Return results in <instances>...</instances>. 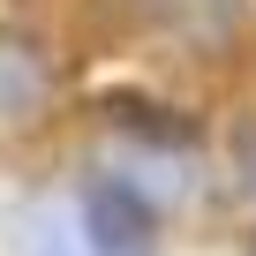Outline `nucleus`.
<instances>
[{
	"label": "nucleus",
	"instance_id": "obj_1",
	"mask_svg": "<svg viewBox=\"0 0 256 256\" xmlns=\"http://www.w3.org/2000/svg\"><path fill=\"white\" fill-rule=\"evenodd\" d=\"M76 226H83V256H158V204L120 174L83 181Z\"/></svg>",
	"mask_w": 256,
	"mask_h": 256
},
{
	"label": "nucleus",
	"instance_id": "obj_4",
	"mask_svg": "<svg viewBox=\"0 0 256 256\" xmlns=\"http://www.w3.org/2000/svg\"><path fill=\"white\" fill-rule=\"evenodd\" d=\"M234 181H241V196L256 204V120L234 128Z\"/></svg>",
	"mask_w": 256,
	"mask_h": 256
},
{
	"label": "nucleus",
	"instance_id": "obj_3",
	"mask_svg": "<svg viewBox=\"0 0 256 256\" xmlns=\"http://www.w3.org/2000/svg\"><path fill=\"white\" fill-rule=\"evenodd\" d=\"M106 120L120 128L128 144H158V151H188V144H196V128H188L174 106L136 98V90H113V98H106Z\"/></svg>",
	"mask_w": 256,
	"mask_h": 256
},
{
	"label": "nucleus",
	"instance_id": "obj_2",
	"mask_svg": "<svg viewBox=\"0 0 256 256\" xmlns=\"http://www.w3.org/2000/svg\"><path fill=\"white\" fill-rule=\"evenodd\" d=\"M53 98V68L38 53V38L8 30L0 23V128H16V120H38Z\"/></svg>",
	"mask_w": 256,
	"mask_h": 256
}]
</instances>
